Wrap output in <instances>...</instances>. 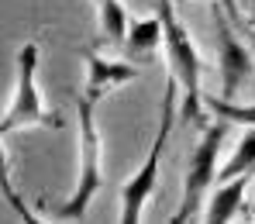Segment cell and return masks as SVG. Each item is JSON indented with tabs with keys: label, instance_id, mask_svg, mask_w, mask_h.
Masks as SVG:
<instances>
[{
	"label": "cell",
	"instance_id": "cell-4",
	"mask_svg": "<svg viewBox=\"0 0 255 224\" xmlns=\"http://www.w3.org/2000/svg\"><path fill=\"white\" fill-rule=\"evenodd\" d=\"M38 42H24L17 48V83H14V97L0 117V134L21 131V128H62V117L52 114L42 100V90H38Z\"/></svg>",
	"mask_w": 255,
	"mask_h": 224
},
{
	"label": "cell",
	"instance_id": "cell-9",
	"mask_svg": "<svg viewBox=\"0 0 255 224\" xmlns=\"http://www.w3.org/2000/svg\"><path fill=\"white\" fill-rule=\"evenodd\" d=\"M255 173H242V176H231V179H221V186L211 193L207 207H204V218L207 221H231L242 214L245 207V190L252 183Z\"/></svg>",
	"mask_w": 255,
	"mask_h": 224
},
{
	"label": "cell",
	"instance_id": "cell-12",
	"mask_svg": "<svg viewBox=\"0 0 255 224\" xmlns=\"http://www.w3.org/2000/svg\"><path fill=\"white\" fill-rule=\"evenodd\" d=\"M242 173H255V128H249L242 134L231 159L217 169V179H231V176H242Z\"/></svg>",
	"mask_w": 255,
	"mask_h": 224
},
{
	"label": "cell",
	"instance_id": "cell-6",
	"mask_svg": "<svg viewBox=\"0 0 255 224\" xmlns=\"http://www.w3.org/2000/svg\"><path fill=\"white\" fill-rule=\"evenodd\" d=\"M211 17L217 28V73H221V97L235 100L245 80L252 76V48L238 38V21L221 7V0L211 3Z\"/></svg>",
	"mask_w": 255,
	"mask_h": 224
},
{
	"label": "cell",
	"instance_id": "cell-10",
	"mask_svg": "<svg viewBox=\"0 0 255 224\" xmlns=\"http://www.w3.org/2000/svg\"><path fill=\"white\" fill-rule=\"evenodd\" d=\"M97 17H100V42H111L121 48V42L128 35V24H131L125 3L121 0H100L97 3Z\"/></svg>",
	"mask_w": 255,
	"mask_h": 224
},
{
	"label": "cell",
	"instance_id": "cell-5",
	"mask_svg": "<svg viewBox=\"0 0 255 224\" xmlns=\"http://www.w3.org/2000/svg\"><path fill=\"white\" fill-rule=\"evenodd\" d=\"M228 134V121H211L204 124L200 131V141L193 145L190 152V169H186V179H183V200L172 214V221H190L200 207H204V197L211 193L214 179H217V155H221V141Z\"/></svg>",
	"mask_w": 255,
	"mask_h": 224
},
{
	"label": "cell",
	"instance_id": "cell-13",
	"mask_svg": "<svg viewBox=\"0 0 255 224\" xmlns=\"http://www.w3.org/2000/svg\"><path fill=\"white\" fill-rule=\"evenodd\" d=\"M0 193H3V200L14 207V214L17 218H24V221H35L31 218V211H28V204L17 197V190H14V179H10V166H7V152H3V145H0Z\"/></svg>",
	"mask_w": 255,
	"mask_h": 224
},
{
	"label": "cell",
	"instance_id": "cell-15",
	"mask_svg": "<svg viewBox=\"0 0 255 224\" xmlns=\"http://www.w3.org/2000/svg\"><path fill=\"white\" fill-rule=\"evenodd\" d=\"M97 3H100V0H97Z\"/></svg>",
	"mask_w": 255,
	"mask_h": 224
},
{
	"label": "cell",
	"instance_id": "cell-11",
	"mask_svg": "<svg viewBox=\"0 0 255 224\" xmlns=\"http://www.w3.org/2000/svg\"><path fill=\"white\" fill-rule=\"evenodd\" d=\"M204 107H211L214 117L228 121V124H245L255 128V104H238V100H228V97H204Z\"/></svg>",
	"mask_w": 255,
	"mask_h": 224
},
{
	"label": "cell",
	"instance_id": "cell-14",
	"mask_svg": "<svg viewBox=\"0 0 255 224\" xmlns=\"http://www.w3.org/2000/svg\"><path fill=\"white\" fill-rule=\"evenodd\" d=\"M238 10H242V14L255 24V0H238Z\"/></svg>",
	"mask_w": 255,
	"mask_h": 224
},
{
	"label": "cell",
	"instance_id": "cell-2",
	"mask_svg": "<svg viewBox=\"0 0 255 224\" xmlns=\"http://www.w3.org/2000/svg\"><path fill=\"white\" fill-rule=\"evenodd\" d=\"M76 121H80V173H76L73 193L52 211V218H59V221H83L93 197L104 186V141H100V128H97L93 100H86V97L76 100Z\"/></svg>",
	"mask_w": 255,
	"mask_h": 224
},
{
	"label": "cell",
	"instance_id": "cell-1",
	"mask_svg": "<svg viewBox=\"0 0 255 224\" xmlns=\"http://www.w3.org/2000/svg\"><path fill=\"white\" fill-rule=\"evenodd\" d=\"M159 17H162V45H166V59H169V73L183 87V107H179V124H207L204 114V93H200V73H204V59L200 48L190 38L186 24L179 21V3L176 0H159Z\"/></svg>",
	"mask_w": 255,
	"mask_h": 224
},
{
	"label": "cell",
	"instance_id": "cell-8",
	"mask_svg": "<svg viewBox=\"0 0 255 224\" xmlns=\"http://www.w3.org/2000/svg\"><path fill=\"white\" fill-rule=\"evenodd\" d=\"M162 48V17H138L128 24V35L121 42V52L131 62H152L155 52Z\"/></svg>",
	"mask_w": 255,
	"mask_h": 224
},
{
	"label": "cell",
	"instance_id": "cell-7",
	"mask_svg": "<svg viewBox=\"0 0 255 224\" xmlns=\"http://www.w3.org/2000/svg\"><path fill=\"white\" fill-rule=\"evenodd\" d=\"M83 62H86V76L80 97L93 100V104H100L107 93L138 80V62H131V59H104L100 52L90 48V52H83Z\"/></svg>",
	"mask_w": 255,
	"mask_h": 224
},
{
	"label": "cell",
	"instance_id": "cell-3",
	"mask_svg": "<svg viewBox=\"0 0 255 224\" xmlns=\"http://www.w3.org/2000/svg\"><path fill=\"white\" fill-rule=\"evenodd\" d=\"M176 93H179V80L176 76H166V93H162V114H159V128H155V138H152V148L145 155V162L138 166V173L121 186V221L134 224L141 218L155 183H159V166H162V152H166V141L172 134V124L179 121V107H176Z\"/></svg>",
	"mask_w": 255,
	"mask_h": 224
}]
</instances>
